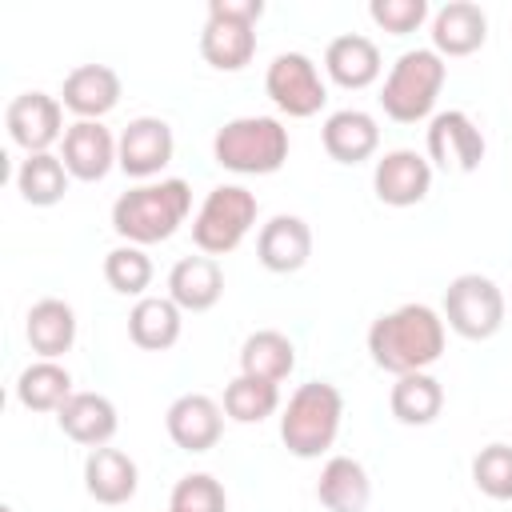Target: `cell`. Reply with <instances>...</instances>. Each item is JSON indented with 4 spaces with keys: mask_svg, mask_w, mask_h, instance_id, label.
Masks as SVG:
<instances>
[{
    "mask_svg": "<svg viewBox=\"0 0 512 512\" xmlns=\"http://www.w3.org/2000/svg\"><path fill=\"white\" fill-rule=\"evenodd\" d=\"M368 352L372 364L392 376L428 372L444 356V316L428 304H400L372 320Z\"/></svg>",
    "mask_w": 512,
    "mask_h": 512,
    "instance_id": "6da1fadb",
    "label": "cell"
},
{
    "mask_svg": "<svg viewBox=\"0 0 512 512\" xmlns=\"http://www.w3.org/2000/svg\"><path fill=\"white\" fill-rule=\"evenodd\" d=\"M192 212V188L180 176L168 180H148L128 188L116 204H112V232L124 244H160L168 240Z\"/></svg>",
    "mask_w": 512,
    "mask_h": 512,
    "instance_id": "7a4b0ae2",
    "label": "cell"
},
{
    "mask_svg": "<svg viewBox=\"0 0 512 512\" xmlns=\"http://www.w3.org/2000/svg\"><path fill=\"white\" fill-rule=\"evenodd\" d=\"M340 420H344V396L336 384L328 380H308L300 384L280 416V440L292 456L300 460H316L320 452H328L340 436Z\"/></svg>",
    "mask_w": 512,
    "mask_h": 512,
    "instance_id": "3957f363",
    "label": "cell"
},
{
    "mask_svg": "<svg viewBox=\"0 0 512 512\" xmlns=\"http://www.w3.org/2000/svg\"><path fill=\"white\" fill-rule=\"evenodd\" d=\"M288 128L276 116H236L216 128L212 156L220 168L240 176H272L288 160Z\"/></svg>",
    "mask_w": 512,
    "mask_h": 512,
    "instance_id": "277c9868",
    "label": "cell"
},
{
    "mask_svg": "<svg viewBox=\"0 0 512 512\" xmlns=\"http://www.w3.org/2000/svg\"><path fill=\"white\" fill-rule=\"evenodd\" d=\"M444 80H448V64H444L440 52H432V48L404 52L392 64V72L384 76V88H380L384 116H392L396 124H416V120L432 116Z\"/></svg>",
    "mask_w": 512,
    "mask_h": 512,
    "instance_id": "5b68a950",
    "label": "cell"
},
{
    "mask_svg": "<svg viewBox=\"0 0 512 512\" xmlns=\"http://www.w3.org/2000/svg\"><path fill=\"white\" fill-rule=\"evenodd\" d=\"M256 212H260V204L244 184H216L204 196L200 212L192 216V244L204 256H224V252L240 248V240L252 232Z\"/></svg>",
    "mask_w": 512,
    "mask_h": 512,
    "instance_id": "8992f818",
    "label": "cell"
},
{
    "mask_svg": "<svg viewBox=\"0 0 512 512\" xmlns=\"http://www.w3.org/2000/svg\"><path fill=\"white\" fill-rule=\"evenodd\" d=\"M444 324L464 340H492L504 328L500 284L480 272H460L444 288Z\"/></svg>",
    "mask_w": 512,
    "mask_h": 512,
    "instance_id": "52a82bcc",
    "label": "cell"
},
{
    "mask_svg": "<svg viewBox=\"0 0 512 512\" xmlns=\"http://www.w3.org/2000/svg\"><path fill=\"white\" fill-rule=\"evenodd\" d=\"M264 92L292 120L316 116L324 108V100H328V88L320 80V68L304 52H280L268 64V72H264Z\"/></svg>",
    "mask_w": 512,
    "mask_h": 512,
    "instance_id": "ba28073f",
    "label": "cell"
},
{
    "mask_svg": "<svg viewBox=\"0 0 512 512\" xmlns=\"http://www.w3.org/2000/svg\"><path fill=\"white\" fill-rule=\"evenodd\" d=\"M172 152H176V140H172L168 120H160V116H136L120 132L116 168L124 176H132V180H152V176H160L168 168Z\"/></svg>",
    "mask_w": 512,
    "mask_h": 512,
    "instance_id": "9c48e42d",
    "label": "cell"
},
{
    "mask_svg": "<svg viewBox=\"0 0 512 512\" xmlns=\"http://www.w3.org/2000/svg\"><path fill=\"white\" fill-rule=\"evenodd\" d=\"M12 144H20L28 156L48 152L56 140H64V104L48 92H20L4 112Z\"/></svg>",
    "mask_w": 512,
    "mask_h": 512,
    "instance_id": "30bf717a",
    "label": "cell"
},
{
    "mask_svg": "<svg viewBox=\"0 0 512 512\" xmlns=\"http://www.w3.org/2000/svg\"><path fill=\"white\" fill-rule=\"evenodd\" d=\"M480 160H484V132L476 128V120L460 108L436 112L428 124V164L476 172Z\"/></svg>",
    "mask_w": 512,
    "mask_h": 512,
    "instance_id": "8fae6325",
    "label": "cell"
},
{
    "mask_svg": "<svg viewBox=\"0 0 512 512\" xmlns=\"http://www.w3.org/2000/svg\"><path fill=\"white\" fill-rule=\"evenodd\" d=\"M372 188H376V200L380 204H388V208H412L432 188V164H428V156H420L412 148H392V152H384L376 160Z\"/></svg>",
    "mask_w": 512,
    "mask_h": 512,
    "instance_id": "7c38bea8",
    "label": "cell"
},
{
    "mask_svg": "<svg viewBox=\"0 0 512 512\" xmlns=\"http://www.w3.org/2000/svg\"><path fill=\"white\" fill-rule=\"evenodd\" d=\"M164 428H168L176 448L208 452V448H216V440L224 432V408L212 396H204V392H184V396H176L168 404Z\"/></svg>",
    "mask_w": 512,
    "mask_h": 512,
    "instance_id": "4fadbf2b",
    "label": "cell"
},
{
    "mask_svg": "<svg viewBox=\"0 0 512 512\" xmlns=\"http://www.w3.org/2000/svg\"><path fill=\"white\" fill-rule=\"evenodd\" d=\"M116 136L100 124V120H76L68 124L64 140H60V160L68 168V176L92 184V180H104L116 164Z\"/></svg>",
    "mask_w": 512,
    "mask_h": 512,
    "instance_id": "5bb4252c",
    "label": "cell"
},
{
    "mask_svg": "<svg viewBox=\"0 0 512 512\" xmlns=\"http://www.w3.org/2000/svg\"><path fill=\"white\" fill-rule=\"evenodd\" d=\"M60 104L76 112V120H100L120 104V76L108 64H80L64 76Z\"/></svg>",
    "mask_w": 512,
    "mask_h": 512,
    "instance_id": "9a60e30c",
    "label": "cell"
},
{
    "mask_svg": "<svg viewBox=\"0 0 512 512\" xmlns=\"http://www.w3.org/2000/svg\"><path fill=\"white\" fill-rule=\"evenodd\" d=\"M256 256H260V264H264L268 272H280V276L300 272V268L308 264V256H312V228H308L300 216L280 212V216H272V220L260 228V236H256Z\"/></svg>",
    "mask_w": 512,
    "mask_h": 512,
    "instance_id": "2e32d148",
    "label": "cell"
},
{
    "mask_svg": "<svg viewBox=\"0 0 512 512\" xmlns=\"http://www.w3.org/2000/svg\"><path fill=\"white\" fill-rule=\"evenodd\" d=\"M488 40V16L472 0H448L432 16V52L440 56H472Z\"/></svg>",
    "mask_w": 512,
    "mask_h": 512,
    "instance_id": "e0dca14e",
    "label": "cell"
},
{
    "mask_svg": "<svg viewBox=\"0 0 512 512\" xmlns=\"http://www.w3.org/2000/svg\"><path fill=\"white\" fill-rule=\"evenodd\" d=\"M56 424L68 440L84 444V448H104L116 428H120V416H116V404L100 392H72L68 404L56 412Z\"/></svg>",
    "mask_w": 512,
    "mask_h": 512,
    "instance_id": "ac0fdd59",
    "label": "cell"
},
{
    "mask_svg": "<svg viewBox=\"0 0 512 512\" xmlns=\"http://www.w3.org/2000/svg\"><path fill=\"white\" fill-rule=\"evenodd\" d=\"M168 296L180 312H208L224 296V272L216 256H184L168 272Z\"/></svg>",
    "mask_w": 512,
    "mask_h": 512,
    "instance_id": "d6986e66",
    "label": "cell"
},
{
    "mask_svg": "<svg viewBox=\"0 0 512 512\" xmlns=\"http://www.w3.org/2000/svg\"><path fill=\"white\" fill-rule=\"evenodd\" d=\"M84 488L96 504H128L140 488L136 460L120 448H92L84 460Z\"/></svg>",
    "mask_w": 512,
    "mask_h": 512,
    "instance_id": "ffe728a7",
    "label": "cell"
},
{
    "mask_svg": "<svg viewBox=\"0 0 512 512\" xmlns=\"http://www.w3.org/2000/svg\"><path fill=\"white\" fill-rule=\"evenodd\" d=\"M324 152L336 160V164H360L368 160L376 148H380V128H376V116L364 112V108H340L324 120Z\"/></svg>",
    "mask_w": 512,
    "mask_h": 512,
    "instance_id": "44dd1931",
    "label": "cell"
},
{
    "mask_svg": "<svg viewBox=\"0 0 512 512\" xmlns=\"http://www.w3.org/2000/svg\"><path fill=\"white\" fill-rule=\"evenodd\" d=\"M24 336L40 360H56L76 344V312L68 300L44 296L24 316Z\"/></svg>",
    "mask_w": 512,
    "mask_h": 512,
    "instance_id": "7402d4cb",
    "label": "cell"
},
{
    "mask_svg": "<svg viewBox=\"0 0 512 512\" xmlns=\"http://www.w3.org/2000/svg\"><path fill=\"white\" fill-rule=\"evenodd\" d=\"M316 500H320L328 512H364L368 500H372V480H368L364 464L352 460V456H332V460L320 468Z\"/></svg>",
    "mask_w": 512,
    "mask_h": 512,
    "instance_id": "603a6c76",
    "label": "cell"
},
{
    "mask_svg": "<svg viewBox=\"0 0 512 512\" xmlns=\"http://www.w3.org/2000/svg\"><path fill=\"white\" fill-rule=\"evenodd\" d=\"M324 72L340 88H368L380 76V48L368 36H360V32H344V36L328 40V48H324Z\"/></svg>",
    "mask_w": 512,
    "mask_h": 512,
    "instance_id": "cb8c5ba5",
    "label": "cell"
},
{
    "mask_svg": "<svg viewBox=\"0 0 512 512\" xmlns=\"http://www.w3.org/2000/svg\"><path fill=\"white\" fill-rule=\"evenodd\" d=\"M180 308L172 304V296H140L128 312V336L136 348L144 352H164L180 340Z\"/></svg>",
    "mask_w": 512,
    "mask_h": 512,
    "instance_id": "d4e9b609",
    "label": "cell"
},
{
    "mask_svg": "<svg viewBox=\"0 0 512 512\" xmlns=\"http://www.w3.org/2000/svg\"><path fill=\"white\" fill-rule=\"evenodd\" d=\"M200 56L212 68H220V72H240L256 56V28L252 24L208 16L204 20V32H200Z\"/></svg>",
    "mask_w": 512,
    "mask_h": 512,
    "instance_id": "484cf974",
    "label": "cell"
},
{
    "mask_svg": "<svg viewBox=\"0 0 512 512\" xmlns=\"http://www.w3.org/2000/svg\"><path fill=\"white\" fill-rule=\"evenodd\" d=\"M388 408L400 424L408 428H424L440 416L444 408V388L432 372H408V376H396L392 392H388Z\"/></svg>",
    "mask_w": 512,
    "mask_h": 512,
    "instance_id": "4316f807",
    "label": "cell"
},
{
    "mask_svg": "<svg viewBox=\"0 0 512 512\" xmlns=\"http://www.w3.org/2000/svg\"><path fill=\"white\" fill-rule=\"evenodd\" d=\"M296 368V348L284 332L276 328H260L240 344V372L256 376V380H272L280 384L288 372Z\"/></svg>",
    "mask_w": 512,
    "mask_h": 512,
    "instance_id": "83f0119b",
    "label": "cell"
},
{
    "mask_svg": "<svg viewBox=\"0 0 512 512\" xmlns=\"http://www.w3.org/2000/svg\"><path fill=\"white\" fill-rule=\"evenodd\" d=\"M72 396V372L56 360H36L16 380V400L28 412H60Z\"/></svg>",
    "mask_w": 512,
    "mask_h": 512,
    "instance_id": "f1b7e54d",
    "label": "cell"
},
{
    "mask_svg": "<svg viewBox=\"0 0 512 512\" xmlns=\"http://www.w3.org/2000/svg\"><path fill=\"white\" fill-rule=\"evenodd\" d=\"M16 192H20L24 204H32V208H52V204H60L64 192H68V168H64V160L52 156V152H32V156H24L20 168H16Z\"/></svg>",
    "mask_w": 512,
    "mask_h": 512,
    "instance_id": "f546056e",
    "label": "cell"
},
{
    "mask_svg": "<svg viewBox=\"0 0 512 512\" xmlns=\"http://www.w3.org/2000/svg\"><path fill=\"white\" fill-rule=\"evenodd\" d=\"M280 408V388L272 380H256V376H236L224 388V416H232L236 424H260Z\"/></svg>",
    "mask_w": 512,
    "mask_h": 512,
    "instance_id": "4dcf8cb0",
    "label": "cell"
},
{
    "mask_svg": "<svg viewBox=\"0 0 512 512\" xmlns=\"http://www.w3.org/2000/svg\"><path fill=\"white\" fill-rule=\"evenodd\" d=\"M104 280L120 296H144V288L152 284V260H148V252L136 248V244L112 248L104 256Z\"/></svg>",
    "mask_w": 512,
    "mask_h": 512,
    "instance_id": "1f68e13d",
    "label": "cell"
},
{
    "mask_svg": "<svg viewBox=\"0 0 512 512\" xmlns=\"http://www.w3.org/2000/svg\"><path fill=\"white\" fill-rule=\"evenodd\" d=\"M472 484L488 500H512V444H488L472 456Z\"/></svg>",
    "mask_w": 512,
    "mask_h": 512,
    "instance_id": "d6a6232c",
    "label": "cell"
},
{
    "mask_svg": "<svg viewBox=\"0 0 512 512\" xmlns=\"http://www.w3.org/2000/svg\"><path fill=\"white\" fill-rule=\"evenodd\" d=\"M168 508L172 512H224L228 508V496H224V484L208 472H188L172 484V496H168Z\"/></svg>",
    "mask_w": 512,
    "mask_h": 512,
    "instance_id": "836d02e7",
    "label": "cell"
},
{
    "mask_svg": "<svg viewBox=\"0 0 512 512\" xmlns=\"http://www.w3.org/2000/svg\"><path fill=\"white\" fill-rule=\"evenodd\" d=\"M372 24H380L392 36H408L428 20V0H372L368 4Z\"/></svg>",
    "mask_w": 512,
    "mask_h": 512,
    "instance_id": "e575fe53",
    "label": "cell"
},
{
    "mask_svg": "<svg viewBox=\"0 0 512 512\" xmlns=\"http://www.w3.org/2000/svg\"><path fill=\"white\" fill-rule=\"evenodd\" d=\"M208 16H220V20H236V24H252L264 16V0H212L208 4Z\"/></svg>",
    "mask_w": 512,
    "mask_h": 512,
    "instance_id": "d590c367",
    "label": "cell"
},
{
    "mask_svg": "<svg viewBox=\"0 0 512 512\" xmlns=\"http://www.w3.org/2000/svg\"><path fill=\"white\" fill-rule=\"evenodd\" d=\"M0 512H12V508H0Z\"/></svg>",
    "mask_w": 512,
    "mask_h": 512,
    "instance_id": "8d00e7d4",
    "label": "cell"
},
{
    "mask_svg": "<svg viewBox=\"0 0 512 512\" xmlns=\"http://www.w3.org/2000/svg\"><path fill=\"white\" fill-rule=\"evenodd\" d=\"M168 512H172V508H168Z\"/></svg>",
    "mask_w": 512,
    "mask_h": 512,
    "instance_id": "74e56055",
    "label": "cell"
}]
</instances>
